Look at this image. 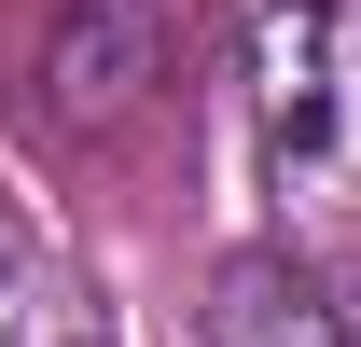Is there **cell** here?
<instances>
[{"label": "cell", "instance_id": "1", "mask_svg": "<svg viewBox=\"0 0 361 347\" xmlns=\"http://www.w3.org/2000/svg\"><path fill=\"white\" fill-rule=\"evenodd\" d=\"M250 153L292 250H361V0H250Z\"/></svg>", "mask_w": 361, "mask_h": 347}, {"label": "cell", "instance_id": "2", "mask_svg": "<svg viewBox=\"0 0 361 347\" xmlns=\"http://www.w3.org/2000/svg\"><path fill=\"white\" fill-rule=\"evenodd\" d=\"M180 28H195V0H70V28L42 42V84H56V126H126L139 97L167 84Z\"/></svg>", "mask_w": 361, "mask_h": 347}, {"label": "cell", "instance_id": "3", "mask_svg": "<svg viewBox=\"0 0 361 347\" xmlns=\"http://www.w3.org/2000/svg\"><path fill=\"white\" fill-rule=\"evenodd\" d=\"M195 347H361V305L334 292L319 264H292V250H250V264H223V292H209Z\"/></svg>", "mask_w": 361, "mask_h": 347}, {"label": "cell", "instance_id": "4", "mask_svg": "<svg viewBox=\"0 0 361 347\" xmlns=\"http://www.w3.org/2000/svg\"><path fill=\"white\" fill-rule=\"evenodd\" d=\"M0 347H111V319L84 305V278L42 250H0Z\"/></svg>", "mask_w": 361, "mask_h": 347}]
</instances>
